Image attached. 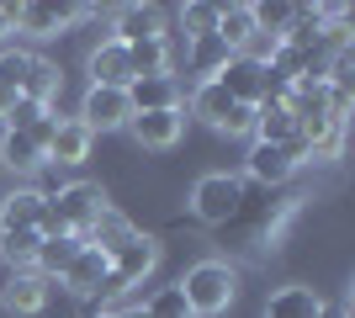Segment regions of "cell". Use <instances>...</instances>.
<instances>
[{
  "mask_svg": "<svg viewBox=\"0 0 355 318\" xmlns=\"http://www.w3.org/2000/svg\"><path fill=\"white\" fill-rule=\"evenodd\" d=\"M175 287H180V297H186V308H191V318H218V313H228L234 297H239V271L228 260H196Z\"/></svg>",
  "mask_w": 355,
  "mask_h": 318,
  "instance_id": "obj_1",
  "label": "cell"
},
{
  "mask_svg": "<svg viewBox=\"0 0 355 318\" xmlns=\"http://www.w3.org/2000/svg\"><path fill=\"white\" fill-rule=\"evenodd\" d=\"M106 207H112V202H106V191L96 181H69V186H59V191H48L43 239H53V233H80V239H85L90 223H96Z\"/></svg>",
  "mask_w": 355,
  "mask_h": 318,
  "instance_id": "obj_2",
  "label": "cell"
},
{
  "mask_svg": "<svg viewBox=\"0 0 355 318\" xmlns=\"http://www.w3.org/2000/svg\"><path fill=\"white\" fill-rule=\"evenodd\" d=\"M244 212V181L239 175H202L191 186V218L207 228H223Z\"/></svg>",
  "mask_w": 355,
  "mask_h": 318,
  "instance_id": "obj_3",
  "label": "cell"
},
{
  "mask_svg": "<svg viewBox=\"0 0 355 318\" xmlns=\"http://www.w3.org/2000/svg\"><path fill=\"white\" fill-rule=\"evenodd\" d=\"M96 6H80V0H27V6H16V32H27V37H59L64 27H74L80 16H90Z\"/></svg>",
  "mask_w": 355,
  "mask_h": 318,
  "instance_id": "obj_4",
  "label": "cell"
},
{
  "mask_svg": "<svg viewBox=\"0 0 355 318\" xmlns=\"http://www.w3.org/2000/svg\"><path fill=\"white\" fill-rule=\"evenodd\" d=\"M80 127H85L90 138L96 133H117V127H128L133 122V101H128V91H106V85H90L85 101H80Z\"/></svg>",
  "mask_w": 355,
  "mask_h": 318,
  "instance_id": "obj_5",
  "label": "cell"
},
{
  "mask_svg": "<svg viewBox=\"0 0 355 318\" xmlns=\"http://www.w3.org/2000/svg\"><path fill=\"white\" fill-rule=\"evenodd\" d=\"M128 133L138 138V149H175L180 133H186V112H133V122H128Z\"/></svg>",
  "mask_w": 355,
  "mask_h": 318,
  "instance_id": "obj_6",
  "label": "cell"
},
{
  "mask_svg": "<svg viewBox=\"0 0 355 318\" xmlns=\"http://www.w3.org/2000/svg\"><path fill=\"white\" fill-rule=\"evenodd\" d=\"M43 218H48V191H37V186H16L0 197V233H16V228L43 233Z\"/></svg>",
  "mask_w": 355,
  "mask_h": 318,
  "instance_id": "obj_7",
  "label": "cell"
},
{
  "mask_svg": "<svg viewBox=\"0 0 355 318\" xmlns=\"http://www.w3.org/2000/svg\"><path fill=\"white\" fill-rule=\"evenodd\" d=\"M90 85H106V91H128L133 85V64H128V43H117V37H106V43L90 48Z\"/></svg>",
  "mask_w": 355,
  "mask_h": 318,
  "instance_id": "obj_8",
  "label": "cell"
},
{
  "mask_svg": "<svg viewBox=\"0 0 355 318\" xmlns=\"http://www.w3.org/2000/svg\"><path fill=\"white\" fill-rule=\"evenodd\" d=\"M218 85L228 91V101L234 106H260V96H266V64L244 59V53H234V59L223 64Z\"/></svg>",
  "mask_w": 355,
  "mask_h": 318,
  "instance_id": "obj_9",
  "label": "cell"
},
{
  "mask_svg": "<svg viewBox=\"0 0 355 318\" xmlns=\"http://www.w3.org/2000/svg\"><path fill=\"white\" fill-rule=\"evenodd\" d=\"M170 32V11H159V6H122L117 21H112V37L117 43H144V37H164Z\"/></svg>",
  "mask_w": 355,
  "mask_h": 318,
  "instance_id": "obj_10",
  "label": "cell"
},
{
  "mask_svg": "<svg viewBox=\"0 0 355 318\" xmlns=\"http://www.w3.org/2000/svg\"><path fill=\"white\" fill-rule=\"evenodd\" d=\"M133 112H180V75H138L128 85Z\"/></svg>",
  "mask_w": 355,
  "mask_h": 318,
  "instance_id": "obj_11",
  "label": "cell"
},
{
  "mask_svg": "<svg viewBox=\"0 0 355 318\" xmlns=\"http://www.w3.org/2000/svg\"><path fill=\"white\" fill-rule=\"evenodd\" d=\"M0 303L11 308V313H21V318L43 313V308H48V276H37V271H11V281L0 287Z\"/></svg>",
  "mask_w": 355,
  "mask_h": 318,
  "instance_id": "obj_12",
  "label": "cell"
},
{
  "mask_svg": "<svg viewBox=\"0 0 355 318\" xmlns=\"http://www.w3.org/2000/svg\"><path fill=\"white\" fill-rule=\"evenodd\" d=\"M244 170H250V181H260V186H286V181L297 175V159H292V149L254 143L250 159H244Z\"/></svg>",
  "mask_w": 355,
  "mask_h": 318,
  "instance_id": "obj_13",
  "label": "cell"
},
{
  "mask_svg": "<svg viewBox=\"0 0 355 318\" xmlns=\"http://www.w3.org/2000/svg\"><path fill=\"white\" fill-rule=\"evenodd\" d=\"M106 271H112V260H106L101 249H90V244H85L59 281H64V292H74V297H96V292H101V281H106Z\"/></svg>",
  "mask_w": 355,
  "mask_h": 318,
  "instance_id": "obj_14",
  "label": "cell"
},
{
  "mask_svg": "<svg viewBox=\"0 0 355 318\" xmlns=\"http://www.w3.org/2000/svg\"><path fill=\"white\" fill-rule=\"evenodd\" d=\"M90 143H96V138H90L74 117H59V127H53V138H48V165H85Z\"/></svg>",
  "mask_w": 355,
  "mask_h": 318,
  "instance_id": "obj_15",
  "label": "cell"
},
{
  "mask_svg": "<svg viewBox=\"0 0 355 318\" xmlns=\"http://www.w3.org/2000/svg\"><path fill=\"white\" fill-rule=\"evenodd\" d=\"M292 138H297V117L286 112V101H260L254 106V143L292 149Z\"/></svg>",
  "mask_w": 355,
  "mask_h": 318,
  "instance_id": "obj_16",
  "label": "cell"
},
{
  "mask_svg": "<svg viewBox=\"0 0 355 318\" xmlns=\"http://www.w3.org/2000/svg\"><path fill=\"white\" fill-rule=\"evenodd\" d=\"M133 233H138V223H133V218H128V212H117V207H106L101 218H96V223H90L85 244H90V249H101V255L112 260V255H117V249H122V244L133 239Z\"/></svg>",
  "mask_w": 355,
  "mask_h": 318,
  "instance_id": "obj_17",
  "label": "cell"
},
{
  "mask_svg": "<svg viewBox=\"0 0 355 318\" xmlns=\"http://www.w3.org/2000/svg\"><path fill=\"white\" fill-rule=\"evenodd\" d=\"M324 313V297L313 287H302V281H292V287H276L266 303V318H318Z\"/></svg>",
  "mask_w": 355,
  "mask_h": 318,
  "instance_id": "obj_18",
  "label": "cell"
},
{
  "mask_svg": "<svg viewBox=\"0 0 355 318\" xmlns=\"http://www.w3.org/2000/svg\"><path fill=\"white\" fill-rule=\"evenodd\" d=\"M80 249H85V239H80V233H53V239H43V249H37V265H32V271L48 276V281H59V276L74 265V255H80Z\"/></svg>",
  "mask_w": 355,
  "mask_h": 318,
  "instance_id": "obj_19",
  "label": "cell"
},
{
  "mask_svg": "<svg viewBox=\"0 0 355 318\" xmlns=\"http://www.w3.org/2000/svg\"><path fill=\"white\" fill-rule=\"evenodd\" d=\"M59 85H64L59 64H53V59H37V53H32V64H27V80H21V101H32V106H53Z\"/></svg>",
  "mask_w": 355,
  "mask_h": 318,
  "instance_id": "obj_20",
  "label": "cell"
},
{
  "mask_svg": "<svg viewBox=\"0 0 355 318\" xmlns=\"http://www.w3.org/2000/svg\"><path fill=\"white\" fill-rule=\"evenodd\" d=\"M228 112H234V101H228V91H223L218 80H196V91H191V117H196V122H207V127H218V133H223Z\"/></svg>",
  "mask_w": 355,
  "mask_h": 318,
  "instance_id": "obj_21",
  "label": "cell"
},
{
  "mask_svg": "<svg viewBox=\"0 0 355 318\" xmlns=\"http://www.w3.org/2000/svg\"><path fill=\"white\" fill-rule=\"evenodd\" d=\"M254 32H260V27H254L250 0H239V6H218V37H223V48H228V53H239Z\"/></svg>",
  "mask_w": 355,
  "mask_h": 318,
  "instance_id": "obj_22",
  "label": "cell"
},
{
  "mask_svg": "<svg viewBox=\"0 0 355 318\" xmlns=\"http://www.w3.org/2000/svg\"><path fill=\"white\" fill-rule=\"evenodd\" d=\"M228 59H234V53L223 48L218 32H212V37H191V48H186V69H191L196 80H218Z\"/></svg>",
  "mask_w": 355,
  "mask_h": 318,
  "instance_id": "obj_23",
  "label": "cell"
},
{
  "mask_svg": "<svg viewBox=\"0 0 355 318\" xmlns=\"http://www.w3.org/2000/svg\"><path fill=\"white\" fill-rule=\"evenodd\" d=\"M0 165L16 170V175H32V170H43V165H48V154L37 149L27 133H0Z\"/></svg>",
  "mask_w": 355,
  "mask_h": 318,
  "instance_id": "obj_24",
  "label": "cell"
},
{
  "mask_svg": "<svg viewBox=\"0 0 355 318\" xmlns=\"http://www.w3.org/2000/svg\"><path fill=\"white\" fill-rule=\"evenodd\" d=\"M37 249H43V233H37V228L0 233V260H6L11 271H32V265H37Z\"/></svg>",
  "mask_w": 355,
  "mask_h": 318,
  "instance_id": "obj_25",
  "label": "cell"
},
{
  "mask_svg": "<svg viewBox=\"0 0 355 318\" xmlns=\"http://www.w3.org/2000/svg\"><path fill=\"white\" fill-rule=\"evenodd\" d=\"M128 64H133V80L138 75H170V43L164 37H144V43L128 48Z\"/></svg>",
  "mask_w": 355,
  "mask_h": 318,
  "instance_id": "obj_26",
  "label": "cell"
},
{
  "mask_svg": "<svg viewBox=\"0 0 355 318\" xmlns=\"http://www.w3.org/2000/svg\"><path fill=\"white\" fill-rule=\"evenodd\" d=\"M175 16H180V37H186V43L218 32V6H212V0H191V6H180Z\"/></svg>",
  "mask_w": 355,
  "mask_h": 318,
  "instance_id": "obj_27",
  "label": "cell"
},
{
  "mask_svg": "<svg viewBox=\"0 0 355 318\" xmlns=\"http://www.w3.org/2000/svg\"><path fill=\"white\" fill-rule=\"evenodd\" d=\"M250 11H254V27H260V32L282 37V32L292 27V11H297V6H292V0H260V6H250Z\"/></svg>",
  "mask_w": 355,
  "mask_h": 318,
  "instance_id": "obj_28",
  "label": "cell"
},
{
  "mask_svg": "<svg viewBox=\"0 0 355 318\" xmlns=\"http://www.w3.org/2000/svg\"><path fill=\"white\" fill-rule=\"evenodd\" d=\"M144 318H191V308H186V297H180V287H175V281H170V287L148 292V303H144Z\"/></svg>",
  "mask_w": 355,
  "mask_h": 318,
  "instance_id": "obj_29",
  "label": "cell"
},
{
  "mask_svg": "<svg viewBox=\"0 0 355 318\" xmlns=\"http://www.w3.org/2000/svg\"><path fill=\"white\" fill-rule=\"evenodd\" d=\"M27 64H32V53H21V48H0V91L21 96V80H27Z\"/></svg>",
  "mask_w": 355,
  "mask_h": 318,
  "instance_id": "obj_30",
  "label": "cell"
},
{
  "mask_svg": "<svg viewBox=\"0 0 355 318\" xmlns=\"http://www.w3.org/2000/svg\"><path fill=\"white\" fill-rule=\"evenodd\" d=\"M223 133H228V138L254 133V106H234V112H228V122H223Z\"/></svg>",
  "mask_w": 355,
  "mask_h": 318,
  "instance_id": "obj_31",
  "label": "cell"
},
{
  "mask_svg": "<svg viewBox=\"0 0 355 318\" xmlns=\"http://www.w3.org/2000/svg\"><path fill=\"white\" fill-rule=\"evenodd\" d=\"M11 27H16V6H0V37H6Z\"/></svg>",
  "mask_w": 355,
  "mask_h": 318,
  "instance_id": "obj_32",
  "label": "cell"
},
{
  "mask_svg": "<svg viewBox=\"0 0 355 318\" xmlns=\"http://www.w3.org/2000/svg\"><path fill=\"white\" fill-rule=\"evenodd\" d=\"M11 106H16V96H11V91H0V122H6V112H11Z\"/></svg>",
  "mask_w": 355,
  "mask_h": 318,
  "instance_id": "obj_33",
  "label": "cell"
},
{
  "mask_svg": "<svg viewBox=\"0 0 355 318\" xmlns=\"http://www.w3.org/2000/svg\"><path fill=\"white\" fill-rule=\"evenodd\" d=\"M318 318H350V308H329L324 303V313H318Z\"/></svg>",
  "mask_w": 355,
  "mask_h": 318,
  "instance_id": "obj_34",
  "label": "cell"
},
{
  "mask_svg": "<svg viewBox=\"0 0 355 318\" xmlns=\"http://www.w3.org/2000/svg\"><path fill=\"white\" fill-rule=\"evenodd\" d=\"M85 318H117V308H90Z\"/></svg>",
  "mask_w": 355,
  "mask_h": 318,
  "instance_id": "obj_35",
  "label": "cell"
},
{
  "mask_svg": "<svg viewBox=\"0 0 355 318\" xmlns=\"http://www.w3.org/2000/svg\"><path fill=\"white\" fill-rule=\"evenodd\" d=\"M117 318H144V308H122V313Z\"/></svg>",
  "mask_w": 355,
  "mask_h": 318,
  "instance_id": "obj_36",
  "label": "cell"
}]
</instances>
